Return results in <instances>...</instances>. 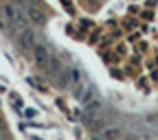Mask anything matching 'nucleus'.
<instances>
[{"label":"nucleus","mask_w":158,"mask_h":140,"mask_svg":"<svg viewBox=\"0 0 158 140\" xmlns=\"http://www.w3.org/2000/svg\"><path fill=\"white\" fill-rule=\"evenodd\" d=\"M84 107H86V112H88V114H99V112H101V110H103V105H101V101H99V98H97V96H92V98H90V101H86V103H84Z\"/></svg>","instance_id":"nucleus-5"},{"label":"nucleus","mask_w":158,"mask_h":140,"mask_svg":"<svg viewBox=\"0 0 158 140\" xmlns=\"http://www.w3.org/2000/svg\"><path fill=\"white\" fill-rule=\"evenodd\" d=\"M31 55H33V64H35L37 68H42V70H44V68L48 66L51 57H53L46 44H37V46L33 48V53H31Z\"/></svg>","instance_id":"nucleus-2"},{"label":"nucleus","mask_w":158,"mask_h":140,"mask_svg":"<svg viewBox=\"0 0 158 140\" xmlns=\"http://www.w3.org/2000/svg\"><path fill=\"white\" fill-rule=\"evenodd\" d=\"M11 103H13V107L20 110V107H22V98H20L18 94H11Z\"/></svg>","instance_id":"nucleus-6"},{"label":"nucleus","mask_w":158,"mask_h":140,"mask_svg":"<svg viewBox=\"0 0 158 140\" xmlns=\"http://www.w3.org/2000/svg\"><path fill=\"white\" fill-rule=\"evenodd\" d=\"M15 37H18L20 50H27V53H33V48L40 44V42H37V33H35L33 29H24L22 33H18Z\"/></svg>","instance_id":"nucleus-1"},{"label":"nucleus","mask_w":158,"mask_h":140,"mask_svg":"<svg viewBox=\"0 0 158 140\" xmlns=\"http://www.w3.org/2000/svg\"><path fill=\"white\" fill-rule=\"evenodd\" d=\"M121 136H123V134H121V129H118V127H106L99 138H101V140H121Z\"/></svg>","instance_id":"nucleus-4"},{"label":"nucleus","mask_w":158,"mask_h":140,"mask_svg":"<svg viewBox=\"0 0 158 140\" xmlns=\"http://www.w3.org/2000/svg\"><path fill=\"white\" fill-rule=\"evenodd\" d=\"M35 114H37V112H35V110H31V107H29V110H24V116H27V118H35Z\"/></svg>","instance_id":"nucleus-7"},{"label":"nucleus","mask_w":158,"mask_h":140,"mask_svg":"<svg viewBox=\"0 0 158 140\" xmlns=\"http://www.w3.org/2000/svg\"><path fill=\"white\" fill-rule=\"evenodd\" d=\"M20 13H22V11H20V9H15L13 5H2V18H5V22H7L11 29H13V24L18 22Z\"/></svg>","instance_id":"nucleus-3"}]
</instances>
